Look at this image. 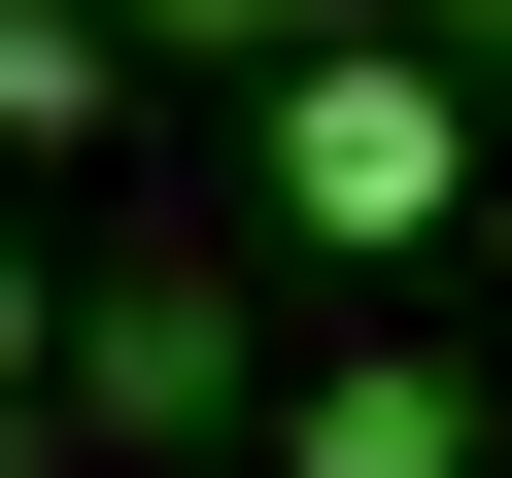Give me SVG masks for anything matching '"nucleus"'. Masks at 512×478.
<instances>
[{
	"label": "nucleus",
	"mask_w": 512,
	"mask_h": 478,
	"mask_svg": "<svg viewBox=\"0 0 512 478\" xmlns=\"http://www.w3.org/2000/svg\"><path fill=\"white\" fill-rule=\"evenodd\" d=\"M239 171H274V239H444L478 205V103H444L410 0H342V35H274V137Z\"/></svg>",
	"instance_id": "1"
},
{
	"label": "nucleus",
	"mask_w": 512,
	"mask_h": 478,
	"mask_svg": "<svg viewBox=\"0 0 512 478\" xmlns=\"http://www.w3.org/2000/svg\"><path fill=\"white\" fill-rule=\"evenodd\" d=\"M69 376H103L69 444H205V410H239V274H171V239H137V274L69 308Z\"/></svg>",
	"instance_id": "2"
},
{
	"label": "nucleus",
	"mask_w": 512,
	"mask_h": 478,
	"mask_svg": "<svg viewBox=\"0 0 512 478\" xmlns=\"http://www.w3.org/2000/svg\"><path fill=\"white\" fill-rule=\"evenodd\" d=\"M274 478H478V376H444V342H342V376L274 410Z\"/></svg>",
	"instance_id": "3"
},
{
	"label": "nucleus",
	"mask_w": 512,
	"mask_h": 478,
	"mask_svg": "<svg viewBox=\"0 0 512 478\" xmlns=\"http://www.w3.org/2000/svg\"><path fill=\"white\" fill-rule=\"evenodd\" d=\"M0 137H103V0H0Z\"/></svg>",
	"instance_id": "4"
},
{
	"label": "nucleus",
	"mask_w": 512,
	"mask_h": 478,
	"mask_svg": "<svg viewBox=\"0 0 512 478\" xmlns=\"http://www.w3.org/2000/svg\"><path fill=\"white\" fill-rule=\"evenodd\" d=\"M137 35H239V69H274V35H342V0H137Z\"/></svg>",
	"instance_id": "5"
},
{
	"label": "nucleus",
	"mask_w": 512,
	"mask_h": 478,
	"mask_svg": "<svg viewBox=\"0 0 512 478\" xmlns=\"http://www.w3.org/2000/svg\"><path fill=\"white\" fill-rule=\"evenodd\" d=\"M0 478H69V444H35V376H0Z\"/></svg>",
	"instance_id": "6"
},
{
	"label": "nucleus",
	"mask_w": 512,
	"mask_h": 478,
	"mask_svg": "<svg viewBox=\"0 0 512 478\" xmlns=\"http://www.w3.org/2000/svg\"><path fill=\"white\" fill-rule=\"evenodd\" d=\"M410 35H512V0H410Z\"/></svg>",
	"instance_id": "7"
}]
</instances>
